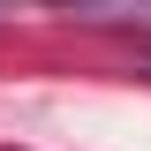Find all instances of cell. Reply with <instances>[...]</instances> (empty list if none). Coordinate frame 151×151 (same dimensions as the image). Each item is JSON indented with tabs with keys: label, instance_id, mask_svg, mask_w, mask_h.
<instances>
[{
	"label": "cell",
	"instance_id": "obj_1",
	"mask_svg": "<svg viewBox=\"0 0 151 151\" xmlns=\"http://www.w3.org/2000/svg\"><path fill=\"white\" fill-rule=\"evenodd\" d=\"M76 23H151V0H60Z\"/></svg>",
	"mask_w": 151,
	"mask_h": 151
},
{
	"label": "cell",
	"instance_id": "obj_2",
	"mask_svg": "<svg viewBox=\"0 0 151 151\" xmlns=\"http://www.w3.org/2000/svg\"><path fill=\"white\" fill-rule=\"evenodd\" d=\"M0 15H15V0H0Z\"/></svg>",
	"mask_w": 151,
	"mask_h": 151
}]
</instances>
